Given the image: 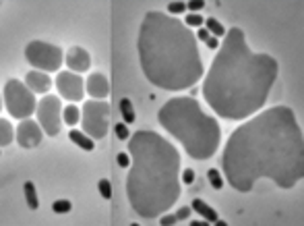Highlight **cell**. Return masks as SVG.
I'll return each instance as SVG.
<instances>
[{"instance_id": "35", "label": "cell", "mask_w": 304, "mask_h": 226, "mask_svg": "<svg viewBox=\"0 0 304 226\" xmlns=\"http://www.w3.org/2000/svg\"><path fill=\"white\" fill-rule=\"evenodd\" d=\"M191 226H209L207 220H191Z\"/></svg>"}, {"instance_id": "27", "label": "cell", "mask_w": 304, "mask_h": 226, "mask_svg": "<svg viewBox=\"0 0 304 226\" xmlns=\"http://www.w3.org/2000/svg\"><path fill=\"white\" fill-rule=\"evenodd\" d=\"M116 162L120 168H128L130 166V154L128 151H120V154L116 156Z\"/></svg>"}, {"instance_id": "4", "label": "cell", "mask_w": 304, "mask_h": 226, "mask_svg": "<svg viewBox=\"0 0 304 226\" xmlns=\"http://www.w3.org/2000/svg\"><path fill=\"white\" fill-rule=\"evenodd\" d=\"M130 166L126 197L137 216L155 218L166 214L180 197V154L168 139L153 131L128 137Z\"/></svg>"}, {"instance_id": "1", "label": "cell", "mask_w": 304, "mask_h": 226, "mask_svg": "<svg viewBox=\"0 0 304 226\" xmlns=\"http://www.w3.org/2000/svg\"><path fill=\"white\" fill-rule=\"evenodd\" d=\"M221 170L240 193H249L259 179H271L282 189L300 183L304 139L294 110L273 106L238 127L224 148Z\"/></svg>"}, {"instance_id": "22", "label": "cell", "mask_w": 304, "mask_h": 226, "mask_svg": "<svg viewBox=\"0 0 304 226\" xmlns=\"http://www.w3.org/2000/svg\"><path fill=\"white\" fill-rule=\"evenodd\" d=\"M207 179H209L213 189H221V187H224V181H221L217 168H209V170H207Z\"/></svg>"}, {"instance_id": "18", "label": "cell", "mask_w": 304, "mask_h": 226, "mask_svg": "<svg viewBox=\"0 0 304 226\" xmlns=\"http://www.w3.org/2000/svg\"><path fill=\"white\" fill-rule=\"evenodd\" d=\"M62 120L67 125H77L81 120V110L75 106V104H69V106L62 110Z\"/></svg>"}, {"instance_id": "13", "label": "cell", "mask_w": 304, "mask_h": 226, "mask_svg": "<svg viewBox=\"0 0 304 226\" xmlns=\"http://www.w3.org/2000/svg\"><path fill=\"white\" fill-rule=\"evenodd\" d=\"M85 90H87V94L91 95V98L104 100L106 95L110 94V83H108V79H106L102 73H91V75L87 77V81H85Z\"/></svg>"}, {"instance_id": "24", "label": "cell", "mask_w": 304, "mask_h": 226, "mask_svg": "<svg viewBox=\"0 0 304 226\" xmlns=\"http://www.w3.org/2000/svg\"><path fill=\"white\" fill-rule=\"evenodd\" d=\"M184 25H186V27H201V25H203V17H201L199 13L186 15V17H184Z\"/></svg>"}, {"instance_id": "3", "label": "cell", "mask_w": 304, "mask_h": 226, "mask_svg": "<svg viewBox=\"0 0 304 226\" xmlns=\"http://www.w3.org/2000/svg\"><path fill=\"white\" fill-rule=\"evenodd\" d=\"M137 50L145 77L161 90L193 87L205 73L195 34L182 21L158 11L143 17Z\"/></svg>"}, {"instance_id": "31", "label": "cell", "mask_w": 304, "mask_h": 226, "mask_svg": "<svg viewBox=\"0 0 304 226\" xmlns=\"http://www.w3.org/2000/svg\"><path fill=\"white\" fill-rule=\"evenodd\" d=\"M182 183H184V185H193V183H195V170H193V168H184V172H182Z\"/></svg>"}, {"instance_id": "23", "label": "cell", "mask_w": 304, "mask_h": 226, "mask_svg": "<svg viewBox=\"0 0 304 226\" xmlns=\"http://www.w3.org/2000/svg\"><path fill=\"white\" fill-rule=\"evenodd\" d=\"M71 207H72V204L69 199H58V201H54V204H52V209L56 214H69Z\"/></svg>"}, {"instance_id": "29", "label": "cell", "mask_w": 304, "mask_h": 226, "mask_svg": "<svg viewBox=\"0 0 304 226\" xmlns=\"http://www.w3.org/2000/svg\"><path fill=\"white\" fill-rule=\"evenodd\" d=\"M114 131H116V135H118V139H128V127H126V123H118L116 125V129H114Z\"/></svg>"}, {"instance_id": "28", "label": "cell", "mask_w": 304, "mask_h": 226, "mask_svg": "<svg viewBox=\"0 0 304 226\" xmlns=\"http://www.w3.org/2000/svg\"><path fill=\"white\" fill-rule=\"evenodd\" d=\"M203 6H205V0H188L186 2V9L191 13H199Z\"/></svg>"}, {"instance_id": "32", "label": "cell", "mask_w": 304, "mask_h": 226, "mask_svg": "<svg viewBox=\"0 0 304 226\" xmlns=\"http://www.w3.org/2000/svg\"><path fill=\"white\" fill-rule=\"evenodd\" d=\"M160 222H161L163 226H172V224L178 222V218H176V214H168V216H161Z\"/></svg>"}, {"instance_id": "6", "label": "cell", "mask_w": 304, "mask_h": 226, "mask_svg": "<svg viewBox=\"0 0 304 226\" xmlns=\"http://www.w3.org/2000/svg\"><path fill=\"white\" fill-rule=\"evenodd\" d=\"M4 106L9 110V114L15 118H29L36 112V94L29 90L25 83L11 79L4 85Z\"/></svg>"}, {"instance_id": "34", "label": "cell", "mask_w": 304, "mask_h": 226, "mask_svg": "<svg viewBox=\"0 0 304 226\" xmlns=\"http://www.w3.org/2000/svg\"><path fill=\"white\" fill-rule=\"evenodd\" d=\"M211 34H209V29L207 27H199V31H197V38L201 39V42H205V39H207Z\"/></svg>"}, {"instance_id": "10", "label": "cell", "mask_w": 304, "mask_h": 226, "mask_svg": "<svg viewBox=\"0 0 304 226\" xmlns=\"http://www.w3.org/2000/svg\"><path fill=\"white\" fill-rule=\"evenodd\" d=\"M56 87H58V94L62 95L64 100H71V102L83 100L85 85H83V79H81L77 73L60 71L58 77H56Z\"/></svg>"}, {"instance_id": "16", "label": "cell", "mask_w": 304, "mask_h": 226, "mask_svg": "<svg viewBox=\"0 0 304 226\" xmlns=\"http://www.w3.org/2000/svg\"><path fill=\"white\" fill-rule=\"evenodd\" d=\"M69 137H71V141L75 143V145H79L81 150H85V151L95 150L93 139H91V137H89L87 133H83V131H77V129H72V131L69 133Z\"/></svg>"}, {"instance_id": "26", "label": "cell", "mask_w": 304, "mask_h": 226, "mask_svg": "<svg viewBox=\"0 0 304 226\" xmlns=\"http://www.w3.org/2000/svg\"><path fill=\"white\" fill-rule=\"evenodd\" d=\"M97 189H100V193H102L104 199H110V197H112V187H110V183L106 181V179H102L100 183H97Z\"/></svg>"}, {"instance_id": "17", "label": "cell", "mask_w": 304, "mask_h": 226, "mask_svg": "<svg viewBox=\"0 0 304 226\" xmlns=\"http://www.w3.org/2000/svg\"><path fill=\"white\" fill-rule=\"evenodd\" d=\"M15 139V129L9 120H2L0 118V148L2 145H9Z\"/></svg>"}, {"instance_id": "15", "label": "cell", "mask_w": 304, "mask_h": 226, "mask_svg": "<svg viewBox=\"0 0 304 226\" xmlns=\"http://www.w3.org/2000/svg\"><path fill=\"white\" fill-rule=\"evenodd\" d=\"M193 212H197L199 216H203V220H207L209 224H215L217 222V212L213 209L211 206H207L203 199H193Z\"/></svg>"}, {"instance_id": "12", "label": "cell", "mask_w": 304, "mask_h": 226, "mask_svg": "<svg viewBox=\"0 0 304 226\" xmlns=\"http://www.w3.org/2000/svg\"><path fill=\"white\" fill-rule=\"evenodd\" d=\"M64 60H67L69 71H72V73H83L91 67V56H89L87 50H83V48H79V46L71 48Z\"/></svg>"}, {"instance_id": "33", "label": "cell", "mask_w": 304, "mask_h": 226, "mask_svg": "<svg viewBox=\"0 0 304 226\" xmlns=\"http://www.w3.org/2000/svg\"><path fill=\"white\" fill-rule=\"evenodd\" d=\"M205 44H207V48H211V50H217V48H219V38L209 36L207 39H205Z\"/></svg>"}, {"instance_id": "9", "label": "cell", "mask_w": 304, "mask_h": 226, "mask_svg": "<svg viewBox=\"0 0 304 226\" xmlns=\"http://www.w3.org/2000/svg\"><path fill=\"white\" fill-rule=\"evenodd\" d=\"M37 123L42 127V131L50 137H56L60 133V125H62V104L60 98L56 95H46L37 102Z\"/></svg>"}, {"instance_id": "36", "label": "cell", "mask_w": 304, "mask_h": 226, "mask_svg": "<svg viewBox=\"0 0 304 226\" xmlns=\"http://www.w3.org/2000/svg\"><path fill=\"white\" fill-rule=\"evenodd\" d=\"M0 110H2V98H0Z\"/></svg>"}, {"instance_id": "14", "label": "cell", "mask_w": 304, "mask_h": 226, "mask_svg": "<svg viewBox=\"0 0 304 226\" xmlns=\"http://www.w3.org/2000/svg\"><path fill=\"white\" fill-rule=\"evenodd\" d=\"M25 85H27L34 94H46V92L52 87V79L48 77V73H46V71H37V69H36V71L27 73Z\"/></svg>"}, {"instance_id": "30", "label": "cell", "mask_w": 304, "mask_h": 226, "mask_svg": "<svg viewBox=\"0 0 304 226\" xmlns=\"http://www.w3.org/2000/svg\"><path fill=\"white\" fill-rule=\"evenodd\" d=\"M193 214V207H188V206H184V207H180L178 212H176V218H178V222H182V220H188V216Z\"/></svg>"}, {"instance_id": "11", "label": "cell", "mask_w": 304, "mask_h": 226, "mask_svg": "<svg viewBox=\"0 0 304 226\" xmlns=\"http://www.w3.org/2000/svg\"><path fill=\"white\" fill-rule=\"evenodd\" d=\"M15 135H17V141L23 150H31L36 148V145L42 143V137H44V131L42 127H39V123H36V120L31 118H23L17 131H15Z\"/></svg>"}, {"instance_id": "2", "label": "cell", "mask_w": 304, "mask_h": 226, "mask_svg": "<svg viewBox=\"0 0 304 226\" xmlns=\"http://www.w3.org/2000/svg\"><path fill=\"white\" fill-rule=\"evenodd\" d=\"M277 73L279 64L273 56L252 52L244 31L232 27L219 42L203 81V98L217 116L242 120L265 106Z\"/></svg>"}, {"instance_id": "5", "label": "cell", "mask_w": 304, "mask_h": 226, "mask_svg": "<svg viewBox=\"0 0 304 226\" xmlns=\"http://www.w3.org/2000/svg\"><path fill=\"white\" fill-rule=\"evenodd\" d=\"M160 125L184 145L195 160H209L219 148L221 127L195 98H172L160 110Z\"/></svg>"}, {"instance_id": "20", "label": "cell", "mask_w": 304, "mask_h": 226, "mask_svg": "<svg viewBox=\"0 0 304 226\" xmlns=\"http://www.w3.org/2000/svg\"><path fill=\"white\" fill-rule=\"evenodd\" d=\"M120 112H122V118H125L126 125H133L135 123V110H133V102L128 98H122L120 100Z\"/></svg>"}, {"instance_id": "25", "label": "cell", "mask_w": 304, "mask_h": 226, "mask_svg": "<svg viewBox=\"0 0 304 226\" xmlns=\"http://www.w3.org/2000/svg\"><path fill=\"white\" fill-rule=\"evenodd\" d=\"M184 11H186V2H184V0H174V2L168 4V13H172V15H180V13H184Z\"/></svg>"}, {"instance_id": "21", "label": "cell", "mask_w": 304, "mask_h": 226, "mask_svg": "<svg viewBox=\"0 0 304 226\" xmlns=\"http://www.w3.org/2000/svg\"><path fill=\"white\" fill-rule=\"evenodd\" d=\"M205 27L209 29V34L211 36H215V38H224L226 36V27L221 25V23L217 21V19H213V17H209L207 21H205Z\"/></svg>"}, {"instance_id": "7", "label": "cell", "mask_w": 304, "mask_h": 226, "mask_svg": "<svg viewBox=\"0 0 304 226\" xmlns=\"http://www.w3.org/2000/svg\"><path fill=\"white\" fill-rule=\"evenodd\" d=\"M81 125L83 133H87L91 139H104L110 127V104L104 100H89L81 108Z\"/></svg>"}, {"instance_id": "8", "label": "cell", "mask_w": 304, "mask_h": 226, "mask_svg": "<svg viewBox=\"0 0 304 226\" xmlns=\"http://www.w3.org/2000/svg\"><path fill=\"white\" fill-rule=\"evenodd\" d=\"M25 58L31 67H36L37 71L52 73L62 67L64 54L58 46L42 42V39H34V42H29L25 48Z\"/></svg>"}, {"instance_id": "19", "label": "cell", "mask_w": 304, "mask_h": 226, "mask_svg": "<svg viewBox=\"0 0 304 226\" xmlns=\"http://www.w3.org/2000/svg\"><path fill=\"white\" fill-rule=\"evenodd\" d=\"M23 191H25V199H27V206L31 209H37L39 207V199H37V191H36V185L27 181L25 187H23Z\"/></svg>"}]
</instances>
